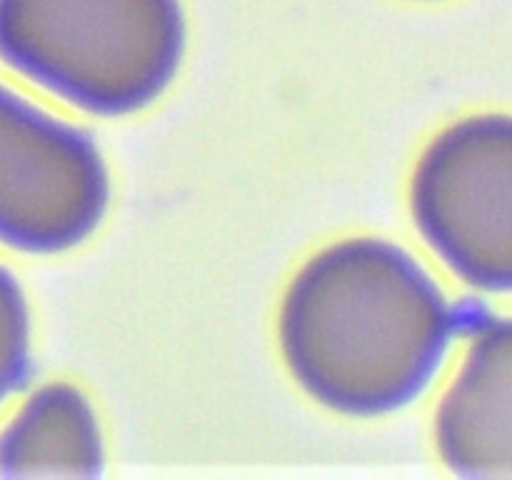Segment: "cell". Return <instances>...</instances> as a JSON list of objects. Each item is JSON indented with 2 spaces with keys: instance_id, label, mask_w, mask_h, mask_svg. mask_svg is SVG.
<instances>
[{
  "instance_id": "cell-1",
  "label": "cell",
  "mask_w": 512,
  "mask_h": 480,
  "mask_svg": "<svg viewBox=\"0 0 512 480\" xmlns=\"http://www.w3.org/2000/svg\"><path fill=\"white\" fill-rule=\"evenodd\" d=\"M455 313L398 245L353 238L300 268L278 318L285 368L310 400L355 420L413 405L453 345Z\"/></svg>"
},
{
  "instance_id": "cell-2",
  "label": "cell",
  "mask_w": 512,
  "mask_h": 480,
  "mask_svg": "<svg viewBox=\"0 0 512 480\" xmlns=\"http://www.w3.org/2000/svg\"><path fill=\"white\" fill-rule=\"evenodd\" d=\"M185 50L183 0H0V63L100 118L158 103Z\"/></svg>"
},
{
  "instance_id": "cell-3",
  "label": "cell",
  "mask_w": 512,
  "mask_h": 480,
  "mask_svg": "<svg viewBox=\"0 0 512 480\" xmlns=\"http://www.w3.org/2000/svg\"><path fill=\"white\" fill-rule=\"evenodd\" d=\"M410 210L450 273L485 293H512V115L445 128L415 165Z\"/></svg>"
},
{
  "instance_id": "cell-4",
  "label": "cell",
  "mask_w": 512,
  "mask_h": 480,
  "mask_svg": "<svg viewBox=\"0 0 512 480\" xmlns=\"http://www.w3.org/2000/svg\"><path fill=\"white\" fill-rule=\"evenodd\" d=\"M110 195L95 140L0 83V245L23 255L80 248L103 225Z\"/></svg>"
},
{
  "instance_id": "cell-5",
  "label": "cell",
  "mask_w": 512,
  "mask_h": 480,
  "mask_svg": "<svg viewBox=\"0 0 512 480\" xmlns=\"http://www.w3.org/2000/svg\"><path fill=\"white\" fill-rule=\"evenodd\" d=\"M435 445L460 478H512V318L478 328L440 400Z\"/></svg>"
},
{
  "instance_id": "cell-6",
  "label": "cell",
  "mask_w": 512,
  "mask_h": 480,
  "mask_svg": "<svg viewBox=\"0 0 512 480\" xmlns=\"http://www.w3.org/2000/svg\"><path fill=\"white\" fill-rule=\"evenodd\" d=\"M103 470L98 415L75 385L35 390L0 433V478H98Z\"/></svg>"
},
{
  "instance_id": "cell-7",
  "label": "cell",
  "mask_w": 512,
  "mask_h": 480,
  "mask_svg": "<svg viewBox=\"0 0 512 480\" xmlns=\"http://www.w3.org/2000/svg\"><path fill=\"white\" fill-rule=\"evenodd\" d=\"M33 370V320L28 298L0 265V408L28 385Z\"/></svg>"
}]
</instances>
